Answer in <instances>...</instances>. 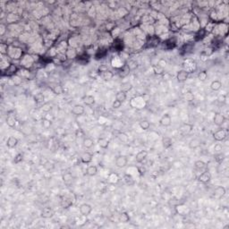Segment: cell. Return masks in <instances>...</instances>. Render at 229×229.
Wrapping results in <instances>:
<instances>
[{"mask_svg": "<svg viewBox=\"0 0 229 229\" xmlns=\"http://www.w3.org/2000/svg\"><path fill=\"white\" fill-rule=\"evenodd\" d=\"M132 89V85L129 82H124V83H123V84H121V90L124 91L126 93L130 91Z\"/></svg>", "mask_w": 229, "mask_h": 229, "instance_id": "cell-33", "label": "cell"}, {"mask_svg": "<svg viewBox=\"0 0 229 229\" xmlns=\"http://www.w3.org/2000/svg\"><path fill=\"white\" fill-rule=\"evenodd\" d=\"M192 129H193L192 124L185 123H183L182 126L179 127V132L183 136H186V135H188L192 132Z\"/></svg>", "mask_w": 229, "mask_h": 229, "instance_id": "cell-5", "label": "cell"}, {"mask_svg": "<svg viewBox=\"0 0 229 229\" xmlns=\"http://www.w3.org/2000/svg\"><path fill=\"white\" fill-rule=\"evenodd\" d=\"M18 139L14 136H10L8 137V139L6 140V146L9 148V149H14L15 148L17 145H18Z\"/></svg>", "mask_w": 229, "mask_h": 229, "instance_id": "cell-13", "label": "cell"}, {"mask_svg": "<svg viewBox=\"0 0 229 229\" xmlns=\"http://www.w3.org/2000/svg\"><path fill=\"white\" fill-rule=\"evenodd\" d=\"M173 145V141L170 137H163L162 139V146L164 149H169L170 147H172Z\"/></svg>", "mask_w": 229, "mask_h": 229, "instance_id": "cell-23", "label": "cell"}, {"mask_svg": "<svg viewBox=\"0 0 229 229\" xmlns=\"http://www.w3.org/2000/svg\"><path fill=\"white\" fill-rule=\"evenodd\" d=\"M226 158V156L223 152H219V153H216L215 154V160L218 163H221Z\"/></svg>", "mask_w": 229, "mask_h": 229, "instance_id": "cell-37", "label": "cell"}, {"mask_svg": "<svg viewBox=\"0 0 229 229\" xmlns=\"http://www.w3.org/2000/svg\"><path fill=\"white\" fill-rule=\"evenodd\" d=\"M184 99L187 100V101H192L194 99V95H193V93L191 91V90H188V91H186L184 93Z\"/></svg>", "mask_w": 229, "mask_h": 229, "instance_id": "cell-39", "label": "cell"}, {"mask_svg": "<svg viewBox=\"0 0 229 229\" xmlns=\"http://www.w3.org/2000/svg\"><path fill=\"white\" fill-rule=\"evenodd\" d=\"M206 163L203 160H197L194 163V166L197 170H203L206 168Z\"/></svg>", "mask_w": 229, "mask_h": 229, "instance_id": "cell-31", "label": "cell"}, {"mask_svg": "<svg viewBox=\"0 0 229 229\" xmlns=\"http://www.w3.org/2000/svg\"><path fill=\"white\" fill-rule=\"evenodd\" d=\"M189 77V72L182 69V70H179L177 72V74H176V79H177V81L179 82H183L185 81H187V79H188Z\"/></svg>", "mask_w": 229, "mask_h": 229, "instance_id": "cell-9", "label": "cell"}, {"mask_svg": "<svg viewBox=\"0 0 229 229\" xmlns=\"http://www.w3.org/2000/svg\"><path fill=\"white\" fill-rule=\"evenodd\" d=\"M210 87L213 91H218L222 88V82L219 80H214L211 81Z\"/></svg>", "mask_w": 229, "mask_h": 229, "instance_id": "cell-19", "label": "cell"}, {"mask_svg": "<svg viewBox=\"0 0 229 229\" xmlns=\"http://www.w3.org/2000/svg\"><path fill=\"white\" fill-rule=\"evenodd\" d=\"M159 123L160 126H164V127H169L172 124V117L169 114H165L161 117V118L159 119Z\"/></svg>", "mask_w": 229, "mask_h": 229, "instance_id": "cell-6", "label": "cell"}, {"mask_svg": "<svg viewBox=\"0 0 229 229\" xmlns=\"http://www.w3.org/2000/svg\"><path fill=\"white\" fill-rule=\"evenodd\" d=\"M222 150H223V146H222L220 143H217L215 146H214V151H215V153L222 152Z\"/></svg>", "mask_w": 229, "mask_h": 229, "instance_id": "cell-45", "label": "cell"}, {"mask_svg": "<svg viewBox=\"0 0 229 229\" xmlns=\"http://www.w3.org/2000/svg\"><path fill=\"white\" fill-rule=\"evenodd\" d=\"M54 216V210L49 207H46L41 211V217L44 218H50Z\"/></svg>", "mask_w": 229, "mask_h": 229, "instance_id": "cell-15", "label": "cell"}, {"mask_svg": "<svg viewBox=\"0 0 229 229\" xmlns=\"http://www.w3.org/2000/svg\"><path fill=\"white\" fill-rule=\"evenodd\" d=\"M128 164V158L124 155H119L114 160V165L118 168H126Z\"/></svg>", "mask_w": 229, "mask_h": 229, "instance_id": "cell-2", "label": "cell"}, {"mask_svg": "<svg viewBox=\"0 0 229 229\" xmlns=\"http://www.w3.org/2000/svg\"><path fill=\"white\" fill-rule=\"evenodd\" d=\"M201 145V141L198 138H193L189 141V148L192 150H196L200 148Z\"/></svg>", "mask_w": 229, "mask_h": 229, "instance_id": "cell-17", "label": "cell"}, {"mask_svg": "<svg viewBox=\"0 0 229 229\" xmlns=\"http://www.w3.org/2000/svg\"><path fill=\"white\" fill-rule=\"evenodd\" d=\"M126 98H127V95H126V93L124 92V91H123V90H118L117 93H116V99H117V100H119L120 102H123V101H126Z\"/></svg>", "mask_w": 229, "mask_h": 229, "instance_id": "cell-25", "label": "cell"}, {"mask_svg": "<svg viewBox=\"0 0 229 229\" xmlns=\"http://www.w3.org/2000/svg\"><path fill=\"white\" fill-rule=\"evenodd\" d=\"M34 99L37 103H43L45 100V97L42 93H37V94L34 96Z\"/></svg>", "mask_w": 229, "mask_h": 229, "instance_id": "cell-40", "label": "cell"}, {"mask_svg": "<svg viewBox=\"0 0 229 229\" xmlns=\"http://www.w3.org/2000/svg\"><path fill=\"white\" fill-rule=\"evenodd\" d=\"M40 110L43 113H49L52 110V105L49 102H45L42 104V106L40 107Z\"/></svg>", "mask_w": 229, "mask_h": 229, "instance_id": "cell-30", "label": "cell"}, {"mask_svg": "<svg viewBox=\"0 0 229 229\" xmlns=\"http://www.w3.org/2000/svg\"><path fill=\"white\" fill-rule=\"evenodd\" d=\"M52 90H53V92L55 93V94H57V95L62 94V93L64 92V89H63V87H62L61 85H56V86H54L53 88H52Z\"/></svg>", "mask_w": 229, "mask_h": 229, "instance_id": "cell-38", "label": "cell"}, {"mask_svg": "<svg viewBox=\"0 0 229 229\" xmlns=\"http://www.w3.org/2000/svg\"><path fill=\"white\" fill-rule=\"evenodd\" d=\"M118 219L121 223H128L130 221V216L127 212H122L119 215Z\"/></svg>", "mask_w": 229, "mask_h": 229, "instance_id": "cell-26", "label": "cell"}, {"mask_svg": "<svg viewBox=\"0 0 229 229\" xmlns=\"http://www.w3.org/2000/svg\"><path fill=\"white\" fill-rule=\"evenodd\" d=\"M92 158H93V155L89 151H85L81 155V160L82 163H84V164L90 163L92 161Z\"/></svg>", "mask_w": 229, "mask_h": 229, "instance_id": "cell-11", "label": "cell"}, {"mask_svg": "<svg viewBox=\"0 0 229 229\" xmlns=\"http://www.w3.org/2000/svg\"><path fill=\"white\" fill-rule=\"evenodd\" d=\"M197 77H198V80H199V81H205L208 79V72L206 71H204V70L203 71H201L199 74H198Z\"/></svg>", "mask_w": 229, "mask_h": 229, "instance_id": "cell-34", "label": "cell"}, {"mask_svg": "<svg viewBox=\"0 0 229 229\" xmlns=\"http://www.w3.org/2000/svg\"><path fill=\"white\" fill-rule=\"evenodd\" d=\"M226 192V190L224 186H217L214 190V196L217 198V199H221L222 197L225 196Z\"/></svg>", "mask_w": 229, "mask_h": 229, "instance_id": "cell-10", "label": "cell"}, {"mask_svg": "<svg viewBox=\"0 0 229 229\" xmlns=\"http://www.w3.org/2000/svg\"><path fill=\"white\" fill-rule=\"evenodd\" d=\"M211 177H212L211 174L208 171H205V172H202L199 176H198V180L202 183H207L211 180Z\"/></svg>", "mask_w": 229, "mask_h": 229, "instance_id": "cell-8", "label": "cell"}, {"mask_svg": "<svg viewBox=\"0 0 229 229\" xmlns=\"http://www.w3.org/2000/svg\"><path fill=\"white\" fill-rule=\"evenodd\" d=\"M141 99L143 100V102L148 103L150 100V94H148V93H143V94L141 95Z\"/></svg>", "mask_w": 229, "mask_h": 229, "instance_id": "cell-44", "label": "cell"}, {"mask_svg": "<svg viewBox=\"0 0 229 229\" xmlns=\"http://www.w3.org/2000/svg\"><path fill=\"white\" fill-rule=\"evenodd\" d=\"M84 113H85V108L82 105H80V104L74 105L72 108V114L75 117H81Z\"/></svg>", "mask_w": 229, "mask_h": 229, "instance_id": "cell-7", "label": "cell"}, {"mask_svg": "<svg viewBox=\"0 0 229 229\" xmlns=\"http://www.w3.org/2000/svg\"><path fill=\"white\" fill-rule=\"evenodd\" d=\"M62 179H63V181L65 182V183H69L72 181V179H74V177H72V175L71 172L69 171H66L63 175H62Z\"/></svg>", "mask_w": 229, "mask_h": 229, "instance_id": "cell-24", "label": "cell"}, {"mask_svg": "<svg viewBox=\"0 0 229 229\" xmlns=\"http://www.w3.org/2000/svg\"><path fill=\"white\" fill-rule=\"evenodd\" d=\"M122 142H127L129 141V136L124 132H118L117 133V136Z\"/></svg>", "mask_w": 229, "mask_h": 229, "instance_id": "cell-32", "label": "cell"}, {"mask_svg": "<svg viewBox=\"0 0 229 229\" xmlns=\"http://www.w3.org/2000/svg\"><path fill=\"white\" fill-rule=\"evenodd\" d=\"M148 154L149 153L147 150H141L136 154V156H135V160L138 163H141L146 159V158L148 157Z\"/></svg>", "mask_w": 229, "mask_h": 229, "instance_id": "cell-12", "label": "cell"}, {"mask_svg": "<svg viewBox=\"0 0 229 229\" xmlns=\"http://www.w3.org/2000/svg\"><path fill=\"white\" fill-rule=\"evenodd\" d=\"M99 75L103 79V80H105V81H110L111 79H113L114 77V72H111L110 70H108L106 72H100V74H99Z\"/></svg>", "mask_w": 229, "mask_h": 229, "instance_id": "cell-20", "label": "cell"}, {"mask_svg": "<svg viewBox=\"0 0 229 229\" xmlns=\"http://www.w3.org/2000/svg\"><path fill=\"white\" fill-rule=\"evenodd\" d=\"M139 126L141 127V130H143V131H147V130H149L150 129V123L148 121V120H141V121H140V123H139Z\"/></svg>", "mask_w": 229, "mask_h": 229, "instance_id": "cell-29", "label": "cell"}, {"mask_svg": "<svg viewBox=\"0 0 229 229\" xmlns=\"http://www.w3.org/2000/svg\"><path fill=\"white\" fill-rule=\"evenodd\" d=\"M6 123L9 127H14L15 126V123H16V118H15V116L13 114H9L7 117H6Z\"/></svg>", "mask_w": 229, "mask_h": 229, "instance_id": "cell-22", "label": "cell"}, {"mask_svg": "<svg viewBox=\"0 0 229 229\" xmlns=\"http://www.w3.org/2000/svg\"><path fill=\"white\" fill-rule=\"evenodd\" d=\"M227 137V132L225 128L221 127L219 129H217L214 133H213V139L217 141V142H219V141H223L226 139Z\"/></svg>", "mask_w": 229, "mask_h": 229, "instance_id": "cell-1", "label": "cell"}, {"mask_svg": "<svg viewBox=\"0 0 229 229\" xmlns=\"http://www.w3.org/2000/svg\"><path fill=\"white\" fill-rule=\"evenodd\" d=\"M51 124H52L51 121L48 120V119H47L46 117L41 119V126H42V127L44 129H49L50 126H51Z\"/></svg>", "mask_w": 229, "mask_h": 229, "instance_id": "cell-36", "label": "cell"}, {"mask_svg": "<svg viewBox=\"0 0 229 229\" xmlns=\"http://www.w3.org/2000/svg\"><path fill=\"white\" fill-rule=\"evenodd\" d=\"M98 144H99V146L101 149L106 150L109 146V141L107 138H105V137H100V138L98 139Z\"/></svg>", "mask_w": 229, "mask_h": 229, "instance_id": "cell-18", "label": "cell"}, {"mask_svg": "<svg viewBox=\"0 0 229 229\" xmlns=\"http://www.w3.org/2000/svg\"><path fill=\"white\" fill-rule=\"evenodd\" d=\"M121 106H122V102H120V101L117 100V99H114V100L113 101V103H112V108H113L114 109H118Z\"/></svg>", "mask_w": 229, "mask_h": 229, "instance_id": "cell-43", "label": "cell"}, {"mask_svg": "<svg viewBox=\"0 0 229 229\" xmlns=\"http://www.w3.org/2000/svg\"><path fill=\"white\" fill-rule=\"evenodd\" d=\"M203 52H204V53H205L208 57H210L213 54V49H212L211 48H207L205 50H203Z\"/></svg>", "mask_w": 229, "mask_h": 229, "instance_id": "cell-47", "label": "cell"}, {"mask_svg": "<svg viewBox=\"0 0 229 229\" xmlns=\"http://www.w3.org/2000/svg\"><path fill=\"white\" fill-rule=\"evenodd\" d=\"M108 70H109V69H108V67L107 66H105V65H101V66H99L98 72H99V74H100V72H106V71H108Z\"/></svg>", "mask_w": 229, "mask_h": 229, "instance_id": "cell-46", "label": "cell"}, {"mask_svg": "<svg viewBox=\"0 0 229 229\" xmlns=\"http://www.w3.org/2000/svg\"><path fill=\"white\" fill-rule=\"evenodd\" d=\"M200 57H201V60L202 61V62H206L208 59H209V57H208L204 52L202 51L201 53V55H200Z\"/></svg>", "mask_w": 229, "mask_h": 229, "instance_id": "cell-49", "label": "cell"}, {"mask_svg": "<svg viewBox=\"0 0 229 229\" xmlns=\"http://www.w3.org/2000/svg\"><path fill=\"white\" fill-rule=\"evenodd\" d=\"M66 53H67V54L70 53V55H67V56H66V57L69 58V59L75 58V57H77V52H76V50H75L74 48H67V49L66 50Z\"/></svg>", "mask_w": 229, "mask_h": 229, "instance_id": "cell-28", "label": "cell"}, {"mask_svg": "<svg viewBox=\"0 0 229 229\" xmlns=\"http://www.w3.org/2000/svg\"><path fill=\"white\" fill-rule=\"evenodd\" d=\"M97 174H98V166H97L91 165V166H89L87 168V169H86V175H89V176H95Z\"/></svg>", "mask_w": 229, "mask_h": 229, "instance_id": "cell-21", "label": "cell"}, {"mask_svg": "<svg viewBox=\"0 0 229 229\" xmlns=\"http://www.w3.org/2000/svg\"><path fill=\"white\" fill-rule=\"evenodd\" d=\"M153 70H154V72H155V74H158V75H161V74H164V68L161 67V66H159V65L154 66H153Z\"/></svg>", "mask_w": 229, "mask_h": 229, "instance_id": "cell-41", "label": "cell"}, {"mask_svg": "<svg viewBox=\"0 0 229 229\" xmlns=\"http://www.w3.org/2000/svg\"><path fill=\"white\" fill-rule=\"evenodd\" d=\"M94 141H93V139L92 138H90V137H85L84 139H83V141H82V146H83V148L84 149H87V150H89V149H91L93 146H94Z\"/></svg>", "mask_w": 229, "mask_h": 229, "instance_id": "cell-14", "label": "cell"}, {"mask_svg": "<svg viewBox=\"0 0 229 229\" xmlns=\"http://www.w3.org/2000/svg\"><path fill=\"white\" fill-rule=\"evenodd\" d=\"M0 48H1V53H2V55H7L8 54V46H7V44L2 43L1 44V47H0Z\"/></svg>", "mask_w": 229, "mask_h": 229, "instance_id": "cell-42", "label": "cell"}, {"mask_svg": "<svg viewBox=\"0 0 229 229\" xmlns=\"http://www.w3.org/2000/svg\"><path fill=\"white\" fill-rule=\"evenodd\" d=\"M82 101L84 103V105L88 107H91L95 104V98L92 95H86L82 98Z\"/></svg>", "mask_w": 229, "mask_h": 229, "instance_id": "cell-16", "label": "cell"}, {"mask_svg": "<svg viewBox=\"0 0 229 229\" xmlns=\"http://www.w3.org/2000/svg\"><path fill=\"white\" fill-rule=\"evenodd\" d=\"M79 210H80V213L81 214V216L88 217L92 212V207L88 203H82L79 207Z\"/></svg>", "mask_w": 229, "mask_h": 229, "instance_id": "cell-4", "label": "cell"}, {"mask_svg": "<svg viewBox=\"0 0 229 229\" xmlns=\"http://www.w3.org/2000/svg\"><path fill=\"white\" fill-rule=\"evenodd\" d=\"M226 118L222 113L217 112L215 114L214 118H213V123H214V124H216L217 126H218V127L222 126L223 124L226 123Z\"/></svg>", "mask_w": 229, "mask_h": 229, "instance_id": "cell-3", "label": "cell"}, {"mask_svg": "<svg viewBox=\"0 0 229 229\" xmlns=\"http://www.w3.org/2000/svg\"><path fill=\"white\" fill-rule=\"evenodd\" d=\"M43 166H44V168L48 171H52L54 168H55V165L53 162H51L49 160H47L44 164H43Z\"/></svg>", "mask_w": 229, "mask_h": 229, "instance_id": "cell-35", "label": "cell"}, {"mask_svg": "<svg viewBox=\"0 0 229 229\" xmlns=\"http://www.w3.org/2000/svg\"><path fill=\"white\" fill-rule=\"evenodd\" d=\"M217 101L219 102V103H222V104H224V103L226 101V95H225V94H222V95H220L219 97H218V99H217Z\"/></svg>", "mask_w": 229, "mask_h": 229, "instance_id": "cell-48", "label": "cell"}, {"mask_svg": "<svg viewBox=\"0 0 229 229\" xmlns=\"http://www.w3.org/2000/svg\"><path fill=\"white\" fill-rule=\"evenodd\" d=\"M6 74H10V75H14L16 74V72L18 71V68L16 67L15 65H9V66L6 67Z\"/></svg>", "mask_w": 229, "mask_h": 229, "instance_id": "cell-27", "label": "cell"}]
</instances>
